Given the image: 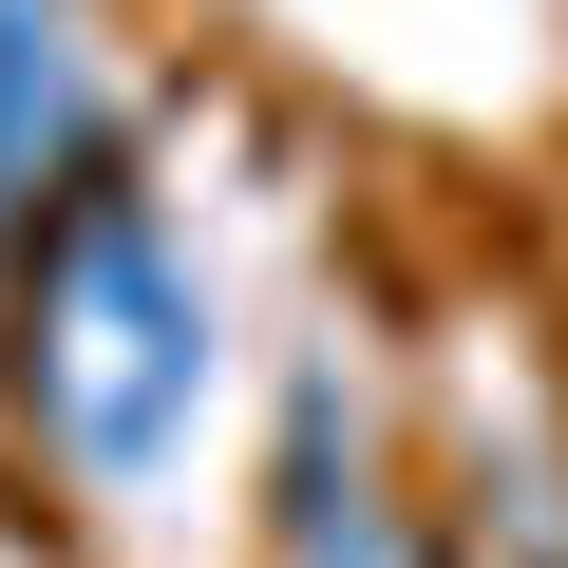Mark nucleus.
I'll use <instances>...</instances> for the list:
<instances>
[{
    "label": "nucleus",
    "instance_id": "obj_1",
    "mask_svg": "<svg viewBox=\"0 0 568 568\" xmlns=\"http://www.w3.org/2000/svg\"><path fill=\"white\" fill-rule=\"evenodd\" d=\"M209 379H227V323H209V265L171 227V190L114 152L20 265H0V398L58 455L77 511H171L190 436H209Z\"/></svg>",
    "mask_w": 568,
    "mask_h": 568
},
{
    "label": "nucleus",
    "instance_id": "obj_2",
    "mask_svg": "<svg viewBox=\"0 0 568 568\" xmlns=\"http://www.w3.org/2000/svg\"><path fill=\"white\" fill-rule=\"evenodd\" d=\"M114 39L95 0H0V265H20L95 171H114Z\"/></svg>",
    "mask_w": 568,
    "mask_h": 568
},
{
    "label": "nucleus",
    "instance_id": "obj_3",
    "mask_svg": "<svg viewBox=\"0 0 568 568\" xmlns=\"http://www.w3.org/2000/svg\"><path fill=\"white\" fill-rule=\"evenodd\" d=\"M265 568H455L436 530H417V493L361 455V398H342V361H304L284 379V474H265Z\"/></svg>",
    "mask_w": 568,
    "mask_h": 568
}]
</instances>
